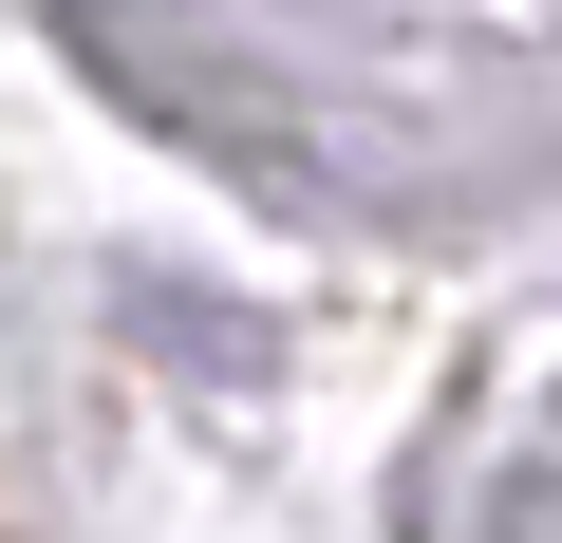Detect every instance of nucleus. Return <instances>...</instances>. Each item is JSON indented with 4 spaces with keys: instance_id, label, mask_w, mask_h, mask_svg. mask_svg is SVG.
<instances>
[{
    "instance_id": "nucleus-1",
    "label": "nucleus",
    "mask_w": 562,
    "mask_h": 543,
    "mask_svg": "<svg viewBox=\"0 0 562 543\" xmlns=\"http://www.w3.org/2000/svg\"><path fill=\"white\" fill-rule=\"evenodd\" d=\"M76 38L225 169L375 225L562 169V0H76Z\"/></svg>"
}]
</instances>
